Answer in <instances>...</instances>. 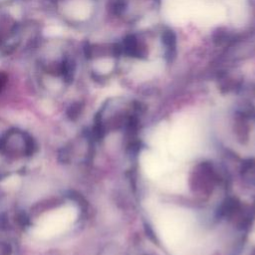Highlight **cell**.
Wrapping results in <instances>:
<instances>
[{
  "instance_id": "obj_1",
  "label": "cell",
  "mask_w": 255,
  "mask_h": 255,
  "mask_svg": "<svg viewBox=\"0 0 255 255\" xmlns=\"http://www.w3.org/2000/svg\"><path fill=\"white\" fill-rule=\"evenodd\" d=\"M7 83V75L3 72H0V92L4 89Z\"/></svg>"
}]
</instances>
